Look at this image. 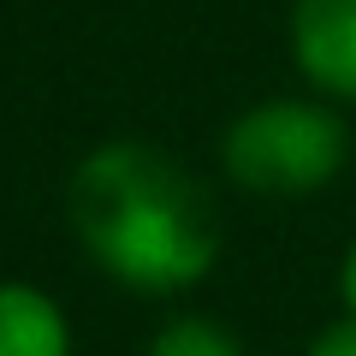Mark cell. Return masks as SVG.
I'll return each mask as SVG.
<instances>
[{
    "label": "cell",
    "instance_id": "obj_1",
    "mask_svg": "<svg viewBox=\"0 0 356 356\" xmlns=\"http://www.w3.org/2000/svg\"><path fill=\"white\" fill-rule=\"evenodd\" d=\"M65 220L113 285L178 297L220 267L226 226L208 184L154 143H102L72 166Z\"/></svg>",
    "mask_w": 356,
    "mask_h": 356
},
{
    "label": "cell",
    "instance_id": "obj_2",
    "mask_svg": "<svg viewBox=\"0 0 356 356\" xmlns=\"http://www.w3.org/2000/svg\"><path fill=\"white\" fill-rule=\"evenodd\" d=\"M350 161V131L327 102H303V95H273V102L243 107L220 137V166L238 191L273 196V202H297L315 196L321 184L344 172Z\"/></svg>",
    "mask_w": 356,
    "mask_h": 356
},
{
    "label": "cell",
    "instance_id": "obj_3",
    "mask_svg": "<svg viewBox=\"0 0 356 356\" xmlns=\"http://www.w3.org/2000/svg\"><path fill=\"white\" fill-rule=\"evenodd\" d=\"M291 60L321 102L356 107V0H297Z\"/></svg>",
    "mask_w": 356,
    "mask_h": 356
},
{
    "label": "cell",
    "instance_id": "obj_4",
    "mask_svg": "<svg viewBox=\"0 0 356 356\" xmlns=\"http://www.w3.org/2000/svg\"><path fill=\"white\" fill-rule=\"evenodd\" d=\"M0 356H72V321L42 285L0 280Z\"/></svg>",
    "mask_w": 356,
    "mask_h": 356
},
{
    "label": "cell",
    "instance_id": "obj_5",
    "mask_svg": "<svg viewBox=\"0 0 356 356\" xmlns=\"http://www.w3.org/2000/svg\"><path fill=\"white\" fill-rule=\"evenodd\" d=\"M149 356H250L232 327H220L214 315H172L149 339Z\"/></svg>",
    "mask_w": 356,
    "mask_h": 356
},
{
    "label": "cell",
    "instance_id": "obj_6",
    "mask_svg": "<svg viewBox=\"0 0 356 356\" xmlns=\"http://www.w3.org/2000/svg\"><path fill=\"white\" fill-rule=\"evenodd\" d=\"M303 356H356V321H350V315L332 321L327 332H315V339H309Z\"/></svg>",
    "mask_w": 356,
    "mask_h": 356
},
{
    "label": "cell",
    "instance_id": "obj_7",
    "mask_svg": "<svg viewBox=\"0 0 356 356\" xmlns=\"http://www.w3.org/2000/svg\"><path fill=\"white\" fill-rule=\"evenodd\" d=\"M339 297H344V315L356 321V238H350V250L339 261Z\"/></svg>",
    "mask_w": 356,
    "mask_h": 356
}]
</instances>
